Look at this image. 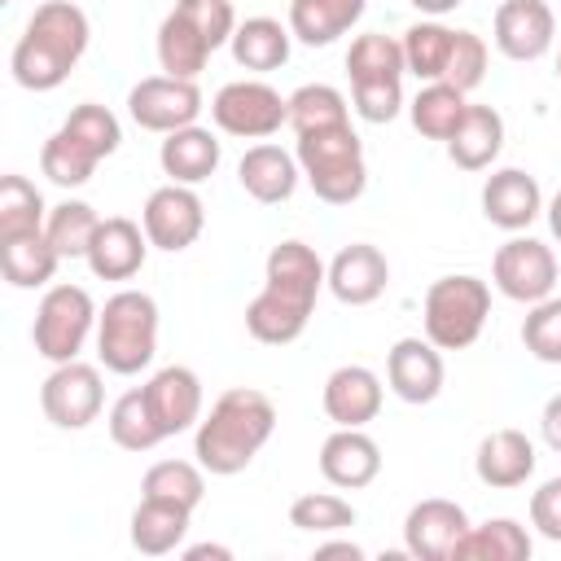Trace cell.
<instances>
[{"label":"cell","mask_w":561,"mask_h":561,"mask_svg":"<svg viewBox=\"0 0 561 561\" xmlns=\"http://www.w3.org/2000/svg\"><path fill=\"white\" fill-rule=\"evenodd\" d=\"M403 66L408 75H416L421 83H438L447 75L451 61V44H456V26H443L438 18H421L403 31Z\"/></svg>","instance_id":"d6a6232c"},{"label":"cell","mask_w":561,"mask_h":561,"mask_svg":"<svg viewBox=\"0 0 561 561\" xmlns=\"http://www.w3.org/2000/svg\"><path fill=\"white\" fill-rule=\"evenodd\" d=\"M320 403H324V416L333 425L364 430L381 412V377L373 368H364V364H342V368H333L324 377Z\"/></svg>","instance_id":"cb8c5ba5"},{"label":"cell","mask_w":561,"mask_h":561,"mask_svg":"<svg viewBox=\"0 0 561 561\" xmlns=\"http://www.w3.org/2000/svg\"><path fill=\"white\" fill-rule=\"evenodd\" d=\"M342 118H351V105L333 83H302L298 92H289V127H294V136L311 131V127L342 123Z\"/></svg>","instance_id":"60d3db41"},{"label":"cell","mask_w":561,"mask_h":561,"mask_svg":"<svg viewBox=\"0 0 561 561\" xmlns=\"http://www.w3.org/2000/svg\"><path fill=\"white\" fill-rule=\"evenodd\" d=\"M416 13H425V18H447L451 9H460L465 0H408Z\"/></svg>","instance_id":"c3c4849f"},{"label":"cell","mask_w":561,"mask_h":561,"mask_svg":"<svg viewBox=\"0 0 561 561\" xmlns=\"http://www.w3.org/2000/svg\"><path fill=\"white\" fill-rule=\"evenodd\" d=\"M465 530H469V513L456 500L443 495L416 500L403 517V552L416 561H451Z\"/></svg>","instance_id":"2e32d148"},{"label":"cell","mask_w":561,"mask_h":561,"mask_svg":"<svg viewBox=\"0 0 561 561\" xmlns=\"http://www.w3.org/2000/svg\"><path fill=\"white\" fill-rule=\"evenodd\" d=\"M272 434H276V403L254 386H232L210 403V412H202L193 434V456L206 473L232 478L267 447Z\"/></svg>","instance_id":"7a4b0ae2"},{"label":"cell","mask_w":561,"mask_h":561,"mask_svg":"<svg viewBox=\"0 0 561 561\" xmlns=\"http://www.w3.org/2000/svg\"><path fill=\"white\" fill-rule=\"evenodd\" d=\"M188 517L193 508H180L171 500H153V495H140V504L131 508V548L140 557H167L184 543L188 535Z\"/></svg>","instance_id":"4dcf8cb0"},{"label":"cell","mask_w":561,"mask_h":561,"mask_svg":"<svg viewBox=\"0 0 561 561\" xmlns=\"http://www.w3.org/2000/svg\"><path fill=\"white\" fill-rule=\"evenodd\" d=\"M364 9L368 0H289V31L307 48H329L364 18Z\"/></svg>","instance_id":"f1b7e54d"},{"label":"cell","mask_w":561,"mask_h":561,"mask_svg":"<svg viewBox=\"0 0 561 561\" xmlns=\"http://www.w3.org/2000/svg\"><path fill=\"white\" fill-rule=\"evenodd\" d=\"M105 425H110V438H114L123 451H153V447L167 438L162 425H158V416H153V408H149V399H145V386L123 390V394L110 403Z\"/></svg>","instance_id":"d590c367"},{"label":"cell","mask_w":561,"mask_h":561,"mask_svg":"<svg viewBox=\"0 0 561 561\" xmlns=\"http://www.w3.org/2000/svg\"><path fill=\"white\" fill-rule=\"evenodd\" d=\"M557 79H561V53H557Z\"/></svg>","instance_id":"f907efd6"},{"label":"cell","mask_w":561,"mask_h":561,"mask_svg":"<svg viewBox=\"0 0 561 561\" xmlns=\"http://www.w3.org/2000/svg\"><path fill=\"white\" fill-rule=\"evenodd\" d=\"M469 92H460V88H451V83H425L412 101H408V118H412V127L425 136V140H451V131L460 127V118H465V110H469V101H465Z\"/></svg>","instance_id":"e575fe53"},{"label":"cell","mask_w":561,"mask_h":561,"mask_svg":"<svg viewBox=\"0 0 561 561\" xmlns=\"http://www.w3.org/2000/svg\"><path fill=\"white\" fill-rule=\"evenodd\" d=\"M237 180H241V188H245L254 202L276 206V202H289V197H294V188H298V180H302V167H298V158H294L289 149L259 140V145H250V149L241 153Z\"/></svg>","instance_id":"484cf974"},{"label":"cell","mask_w":561,"mask_h":561,"mask_svg":"<svg viewBox=\"0 0 561 561\" xmlns=\"http://www.w3.org/2000/svg\"><path fill=\"white\" fill-rule=\"evenodd\" d=\"M320 473L337 491H359V486L377 482V473H381V447H377V438L364 434V430L337 425L320 443Z\"/></svg>","instance_id":"603a6c76"},{"label":"cell","mask_w":561,"mask_h":561,"mask_svg":"<svg viewBox=\"0 0 561 561\" xmlns=\"http://www.w3.org/2000/svg\"><path fill=\"white\" fill-rule=\"evenodd\" d=\"M386 285H390V263L368 241H351L329 259V294L342 307H368L386 294Z\"/></svg>","instance_id":"ffe728a7"},{"label":"cell","mask_w":561,"mask_h":561,"mask_svg":"<svg viewBox=\"0 0 561 561\" xmlns=\"http://www.w3.org/2000/svg\"><path fill=\"white\" fill-rule=\"evenodd\" d=\"M535 443L522 434V430H491L482 443H478V456H473V473L482 486L491 491H513V486H526L530 473H535Z\"/></svg>","instance_id":"d4e9b609"},{"label":"cell","mask_w":561,"mask_h":561,"mask_svg":"<svg viewBox=\"0 0 561 561\" xmlns=\"http://www.w3.org/2000/svg\"><path fill=\"white\" fill-rule=\"evenodd\" d=\"M329 285V263L307 241H280L267 250L263 289L245 307V333L263 346H289L316 316V298Z\"/></svg>","instance_id":"6da1fadb"},{"label":"cell","mask_w":561,"mask_h":561,"mask_svg":"<svg viewBox=\"0 0 561 561\" xmlns=\"http://www.w3.org/2000/svg\"><path fill=\"white\" fill-rule=\"evenodd\" d=\"M543 215H548V228H552V237L561 241V188L552 193V202L543 206Z\"/></svg>","instance_id":"681fc988"},{"label":"cell","mask_w":561,"mask_h":561,"mask_svg":"<svg viewBox=\"0 0 561 561\" xmlns=\"http://www.w3.org/2000/svg\"><path fill=\"white\" fill-rule=\"evenodd\" d=\"M316 557H351V561H359L364 548L351 543V539H333V543H316Z\"/></svg>","instance_id":"bcb514c9"},{"label":"cell","mask_w":561,"mask_h":561,"mask_svg":"<svg viewBox=\"0 0 561 561\" xmlns=\"http://www.w3.org/2000/svg\"><path fill=\"white\" fill-rule=\"evenodd\" d=\"M123 145V127L114 118V110L96 105V101H83L66 114V123L44 140L39 149V171L57 184V188H79L92 180V171L118 153Z\"/></svg>","instance_id":"277c9868"},{"label":"cell","mask_w":561,"mask_h":561,"mask_svg":"<svg viewBox=\"0 0 561 561\" xmlns=\"http://www.w3.org/2000/svg\"><path fill=\"white\" fill-rule=\"evenodd\" d=\"M145 399L162 425V434H184L202 421V408H206V394H202V377L188 368V364H167L158 368L149 381H145Z\"/></svg>","instance_id":"44dd1931"},{"label":"cell","mask_w":561,"mask_h":561,"mask_svg":"<svg viewBox=\"0 0 561 561\" xmlns=\"http://www.w3.org/2000/svg\"><path fill=\"white\" fill-rule=\"evenodd\" d=\"M491 39L508 61H539L557 39V18L543 0H504L491 18Z\"/></svg>","instance_id":"e0dca14e"},{"label":"cell","mask_w":561,"mask_h":561,"mask_svg":"<svg viewBox=\"0 0 561 561\" xmlns=\"http://www.w3.org/2000/svg\"><path fill=\"white\" fill-rule=\"evenodd\" d=\"M539 434H543V443L561 456V390L543 403V412H539Z\"/></svg>","instance_id":"f6af8a7d"},{"label":"cell","mask_w":561,"mask_h":561,"mask_svg":"<svg viewBox=\"0 0 561 561\" xmlns=\"http://www.w3.org/2000/svg\"><path fill=\"white\" fill-rule=\"evenodd\" d=\"M140 224H145V237L153 250H167V254H180L188 250L202 228H206V206L202 197L193 193V184H162L145 197V210H140Z\"/></svg>","instance_id":"9a60e30c"},{"label":"cell","mask_w":561,"mask_h":561,"mask_svg":"<svg viewBox=\"0 0 561 561\" xmlns=\"http://www.w3.org/2000/svg\"><path fill=\"white\" fill-rule=\"evenodd\" d=\"M96 228H101V215L79 197H66V202L48 206L44 232H48V241L61 259H88V245H92Z\"/></svg>","instance_id":"f35d334b"},{"label":"cell","mask_w":561,"mask_h":561,"mask_svg":"<svg viewBox=\"0 0 561 561\" xmlns=\"http://www.w3.org/2000/svg\"><path fill=\"white\" fill-rule=\"evenodd\" d=\"M482 215H486V224H495L504 232H526L543 215L539 180L530 171H522V167L491 171L486 184H482Z\"/></svg>","instance_id":"d6986e66"},{"label":"cell","mask_w":561,"mask_h":561,"mask_svg":"<svg viewBox=\"0 0 561 561\" xmlns=\"http://www.w3.org/2000/svg\"><path fill=\"white\" fill-rule=\"evenodd\" d=\"M184 557H188V561H206V557L232 561V548H224V543H193V548H184Z\"/></svg>","instance_id":"7dc6e473"},{"label":"cell","mask_w":561,"mask_h":561,"mask_svg":"<svg viewBox=\"0 0 561 561\" xmlns=\"http://www.w3.org/2000/svg\"><path fill=\"white\" fill-rule=\"evenodd\" d=\"M210 118L224 136L237 140H267L289 123V96H280L263 79H232L215 92Z\"/></svg>","instance_id":"8fae6325"},{"label":"cell","mask_w":561,"mask_h":561,"mask_svg":"<svg viewBox=\"0 0 561 561\" xmlns=\"http://www.w3.org/2000/svg\"><path fill=\"white\" fill-rule=\"evenodd\" d=\"M486 316H491V285L478 280V276H469V272L438 276L425 289V302H421L425 337L438 351H465V346H473L482 337V329H486Z\"/></svg>","instance_id":"9c48e42d"},{"label":"cell","mask_w":561,"mask_h":561,"mask_svg":"<svg viewBox=\"0 0 561 561\" xmlns=\"http://www.w3.org/2000/svg\"><path fill=\"white\" fill-rule=\"evenodd\" d=\"M482 79H486V39L478 31H456V44H451V61H447L443 83H451L460 92H473Z\"/></svg>","instance_id":"7bdbcfd3"},{"label":"cell","mask_w":561,"mask_h":561,"mask_svg":"<svg viewBox=\"0 0 561 561\" xmlns=\"http://www.w3.org/2000/svg\"><path fill=\"white\" fill-rule=\"evenodd\" d=\"M158 355V302L145 289H118L96 316V359L105 373L136 377Z\"/></svg>","instance_id":"52a82bcc"},{"label":"cell","mask_w":561,"mask_h":561,"mask_svg":"<svg viewBox=\"0 0 561 561\" xmlns=\"http://www.w3.org/2000/svg\"><path fill=\"white\" fill-rule=\"evenodd\" d=\"M219 158H224V145L210 127H180V131H167L162 145H158V162H162V175L175 180V184H202L219 171Z\"/></svg>","instance_id":"4316f807"},{"label":"cell","mask_w":561,"mask_h":561,"mask_svg":"<svg viewBox=\"0 0 561 561\" xmlns=\"http://www.w3.org/2000/svg\"><path fill=\"white\" fill-rule=\"evenodd\" d=\"M355 504L333 495V491H307L289 504V526L294 530H307V535H337V530H351L355 526Z\"/></svg>","instance_id":"ab89813d"},{"label":"cell","mask_w":561,"mask_h":561,"mask_svg":"<svg viewBox=\"0 0 561 561\" xmlns=\"http://www.w3.org/2000/svg\"><path fill=\"white\" fill-rule=\"evenodd\" d=\"M294 158L302 167V180L311 193L329 206H351L368 188V162H364V140L351 127V118L298 131Z\"/></svg>","instance_id":"5b68a950"},{"label":"cell","mask_w":561,"mask_h":561,"mask_svg":"<svg viewBox=\"0 0 561 561\" xmlns=\"http://www.w3.org/2000/svg\"><path fill=\"white\" fill-rule=\"evenodd\" d=\"M149 259V237L145 224L127 219V215H110L101 219L92 245H88V267L96 280H131Z\"/></svg>","instance_id":"7402d4cb"},{"label":"cell","mask_w":561,"mask_h":561,"mask_svg":"<svg viewBox=\"0 0 561 561\" xmlns=\"http://www.w3.org/2000/svg\"><path fill=\"white\" fill-rule=\"evenodd\" d=\"M96 316L101 307L83 285H70V280L48 285L31 320V342L48 364H70L79 359L88 337H96Z\"/></svg>","instance_id":"30bf717a"},{"label":"cell","mask_w":561,"mask_h":561,"mask_svg":"<svg viewBox=\"0 0 561 561\" xmlns=\"http://www.w3.org/2000/svg\"><path fill=\"white\" fill-rule=\"evenodd\" d=\"M228 48H232V61H237L241 70L267 75V70H280V66L289 61L294 31H289V22L280 26L276 18H245V22H237Z\"/></svg>","instance_id":"f546056e"},{"label":"cell","mask_w":561,"mask_h":561,"mask_svg":"<svg viewBox=\"0 0 561 561\" xmlns=\"http://www.w3.org/2000/svg\"><path fill=\"white\" fill-rule=\"evenodd\" d=\"M522 346L539 359V364H561V298L548 294L543 302H535L522 320Z\"/></svg>","instance_id":"b9f144b4"},{"label":"cell","mask_w":561,"mask_h":561,"mask_svg":"<svg viewBox=\"0 0 561 561\" xmlns=\"http://www.w3.org/2000/svg\"><path fill=\"white\" fill-rule=\"evenodd\" d=\"M491 285L513 302H543L557 289V254L539 237H508L491 259Z\"/></svg>","instance_id":"7c38bea8"},{"label":"cell","mask_w":561,"mask_h":561,"mask_svg":"<svg viewBox=\"0 0 561 561\" xmlns=\"http://www.w3.org/2000/svg\"><path fill=\"white\" fill-rule=\"evenodd\" d=\"M127 114L140 131H180L197 123L202 114V88L197 79H175V75H149L127 92Z\"/></svg>","instance_id":"5bb4252c"},{"label":"cell","mask_w":561,"mask_h":561,"mask_svg":"<svg viewBox=\"0 0 561 561\" xmlns=\"http://www.w3.org/2000/svg\"><path fill=\"white\" fill-rule=\"evenodd\" d=\"M447 368H443V351L430 337H399L386 355V386L403 399V403H434L443 394Z\"/></svg>","instance_id":"ac0fdd59"},{"label":"cell","mask_w":561,"mask_h":561,"mask_svg":"<svg viewBox=\"0 0 561 561\" xmlns=\"http://www.w3.org/2000/svg\"><path fill=\"white\" fill-rule=\"evenodd\" d=\"M232 0H175L158 26V66L175 79H197L206 61L232 39Z\"/></svg>","instance_id":"8992f818"},{"label":"cell","mask_w":561,"mask_h":561,"mask_svg":"<svg viewBox=\"0 0 561 561\" xmlns=\"http://www.w3.org/2000/svg\"><path fill=\"white\" fill-rule=\"evenodd\" d=\"M530 526L543 539L561 543V478H548L539 482V491H530Z\"/></svg>","instance_id":"ee69618b"},{"label":"cell","mask_w":561,"mask_h":561,"mask_svg":"<svg viewBox=\"0 0 561 561\" xmlns=\"http://www.w3.org/2000/svg\"><path fill=\"white\" fill-rule=\"evenodd\" d=\"M504 149V114L495 105H469L447 140V158L460 171H486Z\"/></svg>","instance_id":"83f0119b"},{"label":"cell","mask_w":561,"mask_h":561,"mask_svg":"<svg viewBox=\"0 0 561 561\" xmlns=\"http://www.w3.org/2000/svg\"><path fill=\"white\" fill-rule=\"evenodd\" d=\"M535 539L522 522L513 517H491L482 526H469L465 539L456 543L451 561H530Z\"/></svg>","instance_id":"1f68e13d"},{"label":"cell","mask_w":561,"mask_h":561,"mask_svg":"<svg viewBox=\"0 0 561 561\" xmlns=\"http://www.w3.org/2000/svg\"><path fill=\"white\" fill-rule=\"evenodd\" d=\"M39 408L57 430H88L105 408V381L96 364L70 359L53 364V373L39 386Z\"/></svg>","instance_id":"4fadbf2b"},{"label":"cell","mask_w":561,"mask_h":561,"mask_svg":"<svg viewBox=\"0 0 561 561\" xmlns=\"http://www.w3.org/2000/svg\"><path fill=\"white\" fill-rule=\"evenodd\" d=\"M57 263H61V254L53 250L48 232H26L13 241H0V267L13 289H44L53 280Z\"/></svg>","instance_id":"836d02e7"},{"label":"cell","mask_w":561,"mask_h":561,"mask_svg":"<svg viewBox=\"0 0 561 561\" xmlns=\"http://www.w3.org/2000/svg\"><path fill=\"white\" fill-rule=\"evenodd\" d=\"M346 75H351V105L364 123H390L403 110V44L368 31L355 35L346 48Z\"/></svg>","instance_id":"ba28073f"},{"label":"cell","mask_w":561,"mask_h":561,"mask_svg":"<svg viewBox=\"0 0 561 561\" xmlns=\"http://www.w3.org/2000/svg\"><path fill=\"white\" fill-rule=\"evenodd\" d=\"M44 224H48L44 193H39L26 175L9 171V175L0 180V241L26 237V232H44Z\"/></svg>","instance_id":"8d00e7d4"},{"label":"cell","mask_w":561,"mask_h":561,"mask_svg":"<svg viewBox=\"0 0 561 561\" xmlns=\"http://www.w3.org/2000/svg\"><path fill=\"white\" fill-rule=\"evenodd\" d=\"M92 39V22L79 4L70 0H44L31 18L26 31L13 44L9 70L18 79V88L26 92H53L70 79V70L79 66V57L88 53Z\"/></svg>","instance_id":"3957f363"},{"label":"cell","mask_w":561,"mask_h":561,"mask_svg":"<svg viewBox=\"0 0 561 561\" xmlns=\"http://www.w3.org/2000/svg\"><path fill=\"white\" fill-rule=\"evenodd\" d=\"M140 495L171 500L180 508H197L206 500V469L197 460H158L140 478Z\"/></svg>","instance_id":"74e56055"}]
</instances>
